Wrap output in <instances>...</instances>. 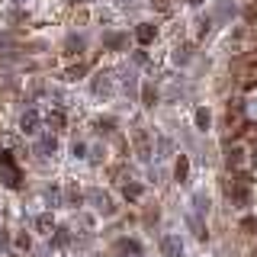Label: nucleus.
<instances>
[{
	"label": "nucleus",
	"mask_w": 257,
	"mask_h": 257,
	"mask_svg": "<svg viewBox=\"0 0 257 257\" xmlns=\"http://www.w3.org/2000/svg\"><path fill=\"white\" fill-rule=\"evenodd\" d=\"M158 247H161V254H164V257H183V241H180V235H174V231L161 235Z\"/></svg>",
	"instance_id": "f03ea898"
},
{
	"label": "nucleus",
	"mask_w": 257,
	"mask_h": 257,
	"mask_svg": "<svg viewBox=\"0 0 257 257\" xmlns=\"http://www.w3.org/2000/svg\"><path fill=\"white\" fill-rule=\"evenodd\" d=\"M74 158H87V142H74Z\"/></svg>",
	"instance_id": "20e7f679"
},
{
	"label": "nucleus",
	"mask_w": 257,
	"mask_h": 257,
	"mask_svg": "<svg viewBox=\"0 0 257 257\" xmlns=\"http://www.w3.org/2000/svg\"><path fill=\"white\" fill-rule=\"evenodd\" d=\"M151 36H155V29H151V26H148V23H145V26L139 29V39H142V42H148V39H151Z\"/></svg>",
	"instance_id": "7ed1b4c3"
},
{
	"label": "nucleus",
	"mask_w": 257,
	"mask_h": 257,
	"mask_svg": "<svg viewBox=\"0 0 257 257\" xmlns=\"http://www.w3.org/2000/svg\"><path fill=\"white\" fill-rule=\"evenodd\" d=\"M42 109H36V106H29L26 112L20 116V128H23V135H32V139H39L42 135Z\"/></svg>",
	"instance_id": "f257e3e1"
}]
</instances>
